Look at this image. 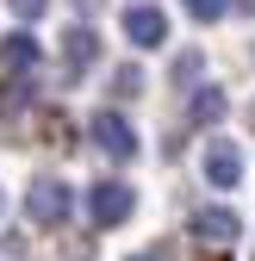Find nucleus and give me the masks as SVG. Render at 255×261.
<instances>
[{
    "instance_id": "nucleus-8",
    "label": "nucleus",
    "mask_w": 255,
    "mask_h": 261,
    "mask_svg": "<svg viewBox=\"0 0 255 261\" xmlns=\"http://www.w3.org/2000/svg\"><path fill=\"white\" fill-rule=\"evenodd\" d=\"M38 38H31V31H13V38L7 44H0V69H7V75H25V69H38Z\"/></svg>"
},
{
    "instance_id": "nucleus-10",
    "label": "nucleus",
    "mask_w": 255,
    "mask_h": 261,
    "mask_svg": "<svg viewBox=\"0 0 255 261\" xmlns=\"http://www.w3.org/2000/svg\"><path fill=\"white\" fill-rule=\"evenodd\" d=\"M181 7H187V13H193L199 25H212V19H224V13L237 7V0H181Z\"/></svg>"
},
{
    "instance_id": "nucleus-3",
    "label": "nucleus",
    "mask_w": 255,
    "mask_h": 261,
    "mask_svg": "<svg viewBox=\"0 0 255 261\" xmlns=\"http://www.w3.org/2000/svg\"><path fill=\"white\" fill-rule=\"evenodd\" d=\"M87 137H93V149L112 155V162H131V155H137V130L124 124L118 112H93V118H87Z\"/></svg>"
},
{
    "instance_id": "nucleus-2",
    "label": "nucleus",
    "mask_w": 255,
    "mask_h": 261,
    "mask_svg": "<svg viewBox=\"0 0 255 261\" xmlns=\"http://www.w3.org/2000/svg\"><path fill=\"white\" fill-rule=\"evenodd\" d=\"M87 212H93L100 230H112V224H124V218L137 212V193L124 187V180H100V187H87Z\"/></svg>"
},
{
    "instance_id": "nucleus-4",
    "label": "nucleus",
    "mask_w": 255,
    "mask_h": 261,
    "mask_svg": "<svg viewBox=\"0 0 255 261\" xmlns=\"http://www.w3.org/2000/svg\"><path fill=\"white\" fill-rule=\"evenodd\" d=\"M193 237H199L206 249H224V243L243 237V218L224 212V205H199V212H193Z\"/></svg>"
},
{
    "instance_id": "nucleus-15",
    "label": "nucleus",
    "mask_w": 255,
    "mask_h": 261,
    "mask_svg": "<svg viewBox=\"0 0 255 261\" xmlns=\"http://www.w3.org/2000/svg\"><path fill=\"white\" fill-rule=\"evenodd\" d=\"M93 7H100V0H75V13H93Z\"/></svg>"
},
{
    "instance_id": "nucleus-17",
    "label": "nucleus",
    "mask_w": 255,
    "mask_h": 261,
    "mask_svg": "<svg viewBox=\"0 0 255 261\" xmlns=\"http://www.w3.org/2000/svg\"><path fill=\"white\" fill-rule=\"evenodd\" d=\"M0 212H7V193H0Z\"/></svg>"
},
{
    "instance_id": "nucleus-11",
    "label": "nucleus",
    "mask_w": 255,
    "mask_h": 261,
    "mask_svg": "<svg viewBox=\"0 0 255 261\" xmlns=\"http://www.w3.org/2000/svg\"><path fill=\"white\" fill-rule=\"evenodd\" d=\"M199 69H206V62H199V50H187V56L174 62V87H193V81H199Z\"/></svg>"
},
{
    "instance_id": "nucleus-7",
    "label": "nucleus",
    "mask_w": 255,
    "mask_h": 261,
    "mask_svg": "<svg viewBox=\"0 0 255 261\" xmlns=\"http://www.w3.org/2000/svg\"><path fill=\"white\" fill-rule=\"evenodd\" d=\"M93 62H100V38H93L87 25H75L69 38H62V69H69V75H87Z\"/></svg>"
},
{
    "instance_id": "nucleus-13",
    "label": "nucleus",
    "mask_w": 255,
    "mask_h": 261,
    "mask_svg": "<svg viewBox=\"0 0 255 261\" xmlns=\"http://www.w3.org/2000/svg\"><path fill=\"white\" fill-rule=\"evenodd\" d=\"M112 87H118V93H137V87H143V75H137V69H118V81H112Z\"/></svg>"
},
{
    "instance_id": "nucleus-6",
    "label": "nucleus",
    "mask_w": 255,
    "mask_h": 261,
    "mask_svg": "<svg viewBox=\"0 0 255 261\" xmlns=\"http://www.w3.org/2000/svg\"><path fill=\"white\" fill-rule=\"evenodd\" d=\"M206 180L224 187V193L243 180V155H237V143H206Z\"/></svg>"
},
{
    "instance_id": "nucleus-12",
    "label": "nucleus",
    "mask_w": 255,
    "mask_h": 261,
    "mask_svg": "<svg viewBox=\"0 0 255 261\" xmlns=\"http://www.w3.org/2000/svg\"><path fill=\"white\" fill-rule=\"evenodd\" d=\"M7 7H13V13H19V19H38V13H44V7H50V0H7Z\"/></svg>"
},
{
    "instance_id": "nucleus-9",
    "label": "nucleus",
    "mask_w": 255,
    "mask_h": 261,
    "mask_svg": "<svg viewBox=\"0 0 255 261\" xmlns=\"http://www.w3.org/2000/svg\"><path fill=\"white\" fill-rule=\"evenodd\" d=\"M224 112H231V100H224L218 87H199V93H193V124H218Z\"/></svg>"
},
{
    "instance_id": "nucleus-1",
    "label": "nucleus",
    "mask_w": 255,
    "mask_h": 261,
    "mask_svg": "<svg viewBox=\"0 0 255 261\" xmlns=\"http://www.w3.org/2000/svg\"><path fill=\"white\" fill-rule=\"evenodd\" d=\"M25 212H31V224H44V230H56V224H69V212H75V193L62 187V180H31V193H25Z\"/></svg>"
},
{
    "instance_id": "nucleus-16",
    "label": "nucleus",
    "mask_w": 255,
    "mask_h": 261,
    "mask_svg": "<svg viewBox=\"0 0 255 261\" xmlns=\"http://www.w3.org/2000/svg\"><path fill=\"white\" fill-rule=\"evenodd\" d=\"M237 7H243V13H255V0H237Z\"/></svg>"
},
{
    "instance_id": "nucleus-5",
    "label": "nucleus",
    "mask_w": 255,
    "mask_h": 261,
    "mask_svg": "<svg viewBox=\"0 0 255 261\" xmlns=\"http://www.w3.org/2000/svg\"><path fill=\"white\" fill-rule=\"evenodd\" d=\"M124 38H131L137 50L168 44V19H162V7H124Z\"/></svg>"
},
{
    "instance_id": "nucleus-14",
    "label": "nucleus",
    "mask_w": 255,
    "mask_h": 261,
    "mask_svg": "<svg viewBox=\"0 0 255 261\" xmlns=\"http://www.w3.org/2000/svg\"><path fill=\"white\" fill-rule=\"evenodd\" d=\"M131 261H174L168 249H143V255H131Z\"/></svg>"
}]
</instances>
